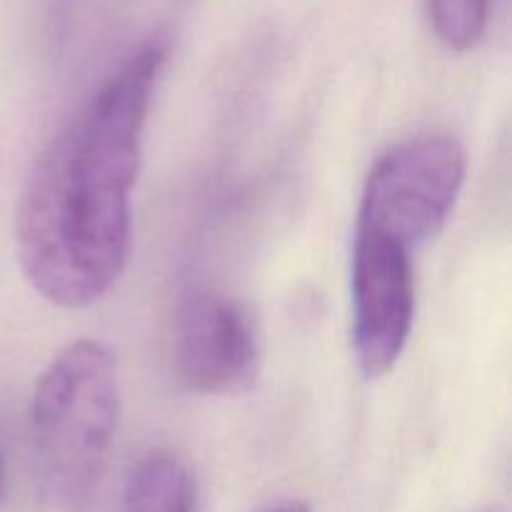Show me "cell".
I'll use <instances>...</instances> for the list:
<instances>
[{"instance_id":"1","label":"cell","mask_w":512,"mask_h":512,"mask_svg":"<svg viewBox=\"0 0 512 512\" xmlns=\"http://www.w3.org/2000/svg\"><path fill=\"white\" fill-rule=\"evenodd\" d=\"M165 43L140 45L38 155L15 213L25 280L48 303L85 308L103 298L130 253V193Z\"/></svg>"},{"instance_id":"2","label":"cell","mask_w":512,"mask_h":512,"mask_svg":"<svg viewBox=\"0 0 512 512\" xmlns=\"http://www.w3.org/2000/svg\"><path fill=\"white\" fill-rule=\"evenodd\" d=\"M120 418L113 353L98 340H75L48 363L30 403V438L48 498L80 508L95 493Z\"/></svg>"},{"instance_id":"3","label":"cell","mask_w":512,"mask_h":512,"mask_svg":"<svg viewBox=\"0 0 512 512\" xmlns=\"http://www.w3.org/2000/svg\"><path fill=\"white\" fill-rule=\"evenodd\" d=\"M463 180L465 150L450 135H420L398 143L365 180L355 230L415 250L440 233Z\"/></svg>"},{"instance_id":"4","label":"cell","mask_w":512,"mask_h":512,"mask_svg":"<svg viewBox=\"0 0 512 512\" xmlns=\"http://www.w3.org/2000/svg\"><path fill=\"white\" fill-rule=\"evenodd\" d=\"M353 348L365 378H383L405 353L415 320V275L410 250L355 230Z\"/></svg>"},{"instance_id":"5","label":"cell","mask_w":512,"mask_h":512,"mask_svg":"<svg viewBox=\"0 0 512 512\" xmlns=\"http://www.w3.org/2000/svg\"><path fill=\"white\" fill-rule=\"evenodd\" d=\"M175 373L200 395H245L260 375V345L248 313L220 293H195L173 333Z\"/></svg>"},{"instance_id":"6","label":"cell","mask_w":512,"mask_h":512,"mask_svg":"<svg viewBox=\"0 0 512 512\" xmlns=\"http://www.w3.org/2000/svg\"><path fill=\"white\" fill-rule=\"evenodd\" d=\"M120 512H200L198 480L175 450H150L130 468Z\"/></svg>"},{"instance_id":"7","label":"cell","mask_w":512,"mask_h":512,"mask_svg":"<svg viewBox=\"0 0 512 512\" xmlns=\"http://www.w3.org/2000/svg\"><path fill=\"white\" fill-rule=\"evenodd\" d=\"M435 33L448 48L470 50L485 35L490 0H428Z\"/></svg>"},{"instance_id":"8","label":"cell","mask_w":512,"mask_h":512,"mask_svg":"<svg viewBox=\"0 0 512 512\" xmlns=\"http://www.w3.org/2000/svg\"><path fill=\"white\" fill-rule=\"evenodd\" d=\"M268 512H310V510L300 503H285V505H278V508H273Z\"/></svg>"},{"instance_id":"9","label":"cell","mask_w":512,"mask_h":512,"mask_svg":"<svg viewBox=\"0 0 512 512\" xmlns=\"http://www.w3.org/2000/svg\"><path fill=\"white\" fill-rule=\"evenodd\" d=\"M5 495V470H3V463H0V498Z\"/></svg>"}]
</instances>
